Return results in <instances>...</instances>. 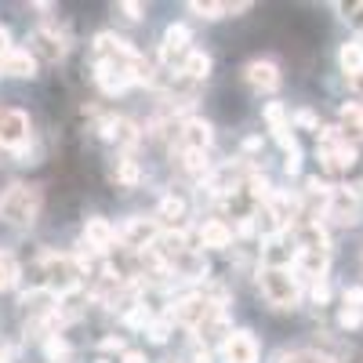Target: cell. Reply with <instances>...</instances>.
Listing matches in <instances>:
<instances>
[{
    "instance_id": "cell-23",
    "label": "cell",
    "mask_w": 363,
    "mask_h": 363,
    "mask_svg": "<svg viewBox=\"0 0 363 363\" xmlns=\"http://www.w3.org/2000/svg\"><path fill=\"white\" fill-rule=\"evenodd\" d=\"M265 120L272 124V131H277V135L287 131V128H284V106H280V102H269V106H265Z\"/></svg>"
},
{
    "instance_id": "cell-22",
    "label": "cell",
    "mask_w": 363,
    "mask_h": 363,
    "mask_svg": "<svg viewBox=\"0 0 363 363\" xmlns=\"http://www.w3.org/2000/svg\"><path fill=\"white\" fill-rule=\"evenodd\" d=\"M338 323H342L345 330H356V327H363V309H352V306H345V309L338 313Z\"/></svg>"
},
{
    "instance_id": "cell-30",
    "label": "cell",
    "mask_w": 363,
    "mask_h": 363,
    "mask_svg": "<svg viewBox=\"0 0 363 363\" xmlns=\"http://www.w3.org/2000/svg\"><path fill=\"white\" fill-rule=\"evenodd\" d=\"M11 51V37H8V29L0 26V62H4V55Z\"/></svg>"
},
{
    "instance_id": "cell-15",
    "label": "cell",
    "mask_w": 363,
    "mask_h": 363,
    "mask_svg": "<svg viewBox=\"0 0 363 363\" xmlns=\"http://www.w3.org/2000/svg\"><path fill=\"white\" fill-rule=\"evenodd\" d=\"M153 236H157V229H153V222H145V218H131L128 222V233H124V240H128L131 247H145Z\"/></svg>"
},
{
    "instance_id": "cell-25",
    "label": "cell",
    "mask_w": 363,
    "mask_h": 363,
    "mask_svg": "<svg viewBox=\"0 0 363 363\" xmlns=\"http://www.w3.org/2000/svg\"><path fill=\"white\" fill-rule=\"evenodd\" d=\"M167 330H171V323H167V320H157V323H149V330H145V335H149V342L164 345V342H167Z\"/></svg>"
},
{
    "instance_id": "cell-29",
    "label": "cell",
    "mask_w": 363,
    "mask_h": 363,
    "mask_svg": "<svg viewBox=\"0 0 363 363\" xmlns=\"http://www.w3.org/2000/svg\"><path fill=\"white\" fill-rule=\"evenodd\" d=\"M102 349L106 352H124V338H102Z\"/></svg>"
},
{
    "instance_id": "cell-13",
    "label": "cell",
    "mask_w": 363,
    "mask_h": 363,
    "mask_svg": "<svg viewBox=\"0 0 363 363\" xmlns=\"http://www.w3.org/2000/svg\"><path fill=\"white\" fill-rule=\"evenodd\" d=\"M338 62H342V69H345L349 77H359V73H363V44H356V40L342 44Z\"/></svg>"
},
{
    "instance_id": "cell-10",
    "label": "cell",
    "mask_w": 363,
    "mask_h": 363,
    "mask_svg": "<svg viewBox=\"0 0 363 363\" xmlns=\"http://www.w3.org/2000/svg\"><path fill=\"white\" fill-rule=\"evenodd\" d=\"M84 240H87V247H95V251H109L113 247V240H116V229L106 222V218H87L84 222Z\"/></svg>"
},
{
    "instance_id": "cell-24",
    "label": "cell",
    "mask_w": 363,
    "mask_h": 363,
    "mask_svg": "<svg viewBox=\"0 0 363 363\" xmlns=\"http://www.w3.org/2000/svg\"><path fill=\"white\" fill-rule=\"evenodd\" d=\"M342 116L349 120L356 131H363V106H359V102H345V106H342Z\"/></svg>"
},
{
    "instance_id": "cell-17",
    "label": "cell",
    "mask_w": 363,
    "mask_h": 363,
    "mask_svg": "<svg viewBox=\"0 0 363 363\" xmlns=\"http://www.w3.org/2000/svg\"><path fill=\"white\" fill-rule=\"evenodd\" d=\"M251 4H189V11H196L200 18H225L236 11H247Z\"/></svg>"
},
{
    "instance_id": "cell-19",
    "label": "cell",
    "mask_w": 363,
    "mask_h": 363,
    "mask_svg": "<svg viewBox=\"0 0 363 363\" xmlns=\"http://www.w3.org/2000/svg\"><path fill=\"white\" fill-rule=\"evenodd\" d=\"M113 178L120 182V186H135V182H138V167H135V160H131V157H120V160L113 164Z\"/></svg>"
},
{
    "instance_id": "cell-36",
    "label": "cell",
    "mask_w": 363,
    "mask_h": 363,
    "mask_svg": "<svg viewBox=\"0 0 363 363\" xmlns=\"http://www.w3.org/2000/svg\"><path fill=\"white\" fill-rule=\"evenodd\" d=\"M193 363H211V356H207V352H196V356H193Z\"/></svg>"
},
{
    "instance_id": "cell-35",
    "label": "cell",
    "mask_w": 363,
    "mask_h": 363,
    "mask_svg": "<svg viewBox=\"0 0 363 363\" xmlns=\"http://www.w3.org/2000/svg\"><path fill=\"white\" fill-rule=\"evenodd\" d=\"M124 363H145L142 352H124Z\"/></svg>"
},
{
    "instance_id": "cell-6",
    "label": "cell",
    "mask_w": 363,
    "mask_h": 363,
    "mask_svg": "<svg viewBox=\"0 0 363 363\" xmlns=\"http://www.w3.org/2000/svg\"><path fill=\"white\" fill-rule=\"evenodd\" d=\"M211 142H215V128H211L207 120H186L178 131V145L186 149V153H207Z\"/></svg>"
},
{
    "instance_id": "cell-21",
    "label": "cell",
    "mask_w": 363,
    "mask_h": 363,
    "mask_svg": "<svg viewBox=\"0 0 363 363\" xmlns=\"http://www.w3.org/2000/svg\"><path fill=\"white\" fill-rule=\"evenodd\" d=\"M44 352H48V359H69V345H66V338H58V335H48V342H44Z\"/></svg>"
},
{
    "instance_id": "cell-14",
    "label": "cell",
    "mask_w": 363,
    "mask_h": 363,
    "mask_svg": "<svg viewBox=\"0 0 363 363\" xmlns=\"http://www.w3.org/2000/svg\"><path fill=\"white\" fill-rule=\"evenodd\" d=\"M182 73L193 77V80H207L211 77V55L207 51H189L186 62H182Z\"/></svg>"
},
{
    "instance_id": "cell-37",
    "label": "cell",
    "mask_w": 363,
    "mask_h": 363,
    "mask_svg": "<svg viewBox=\"0 0 363 363\" xmlns=\"http://www.w3.org/2000/svg\"><path fill=\"white\" fill-rule=\"evenodd\" d=\"M352 87H356V91H363V73H359V77H352Z\"/></svg>"
},
{
    "instance_id": "cell-38",
    "label": "cell",
    "mask_w": 363,
    "mask_h": 363,
    "mask_svg": "<svg viewBox=\"0 0 363 363\" xmlns=\"http://www.w3.org/2000/svg\"><path fill=\"white\" fill-rule=\"evenodd\" d=\"M95 363H109V359H95Z\"/></svg>"
},
{
    "instance_id": "cell-12",
    "label": "cell",
    "mask_w": 363,
    "mask_h": 363,
    "mask_svg": "<svg viewBox=\"0 0 363 363\" xmlns=\"http://www.w3.org/2000/svg\"><path fill=\"white\" fill-rule=\"evenodd\" d=\"M200 244L211 251H225L233 244V229L225 222H203L200 225Z\"/></svg>"
},
{
    "instance_id": "cell-4",
    "label": "cell",
    "mask_w": 363,
    "mask_h": 363,
    "mask_svg": "<svg viewBox=\"0 0 363 363\" xmlns=\"http://www.w3.org/2000/svg\"><path fill=\"white\" fill-rule=\"evenodd\" d=\"M327 218L338 222V225H356L359 222V200H356V193H349L345 186L330 189L327 193Z\"/></svg>"
},
{
    "instance_id": "cell-31",
    "label": "cell",
    "mask_w": 363,
    "mask_h": 363,
    "mask_svg": "<svg viewBox=\"0 0 363 363\" xmlns=\"http://www.w3.org/2000/svg\"><path fill=\"white\" fill-rule=\"evenodd\" d=\"M120 11H124L128 18H142V11H145V8H142V4H120Z\"/></svg>"
},
{
    "instance_id": "cell-18",
    "label": "cell",
    "mask_w": 363,
    "mask_h": 363,
    "mask_svg": "<svg viewBox=\"0 0 363 363\" xmlns=\"http://www.w3.org/2000/svg\"><path fill=\"white\" fill-rule=\"evenodd\" d=\"M15 284H18V262L8 251H0V291H11Z\"/></svg>"
},
{
    "instance_id": "cell-16",
    "label": "cell",
    "mask_w": 363,
    "mask_h": 363,
    "mask_svg": "<svg viewBox=\"0 0 363 363\" xmlns=\"http://www.w3.org/2000/svg\"><path fill=\"white\" fill-rule=\"evenodd\" d=\"M186 44H189V29L186 26H167V33H164V58L182 55Z\"/></svg>"
},
{
    "instance_id": "cell-28",
    "label": "cell",
    "mask_w": 363,
    "mask_h": 363,
    "mask_svg": "<svg viewBox=\"0 0 363 363\" xmlns=\"http://www.w3.org/2000/svg\"><path fill=\"white\" fill-rule=\"evenodd\" d=\"M345 306L363 309V287H349V291H345Z\"/></svg>"
},
{
    "instance_id": "cell-3",
    "label": "cell",
    "mask_w": 363,
    "mask_h": 363,
    "mask_svg": "<svg viewBox=\"0 0 363 363\" xmlns=\"http://www.w3.org/2000/svg\"><path fill=\"white\" fill-rule=\"evenodd\" d=\"M29 135H33V128H29V116L22 109L18 106H0V145L18 153V149L29 145Z\"/></svg>"
},
{
    "instance_id": "cell-1",
    "label": "cell",
    "mask_w": 363,
    "mask_h": 363,
    "mask_svg": "<svg viewBox=\"0 0 363 363\" xmlns=\"http://www.w3.org/2000/svg\"><path fill=\"white\" fill-rule=\"evenodd\" d=\"M40 207H44V193L37 186L15 182V186H8L4 196H0V218H4L8 225H15V229H29L37 222Z\"/></svg>"
},
{
    "instance_id": "cell-32",
    "label": "cell",
    "mask_w": 363,
    "mask_h": 363,
    "mask_svg": "<svg viewBox=\"0 0 363 363\" xmlns=\"http://www.w3.org/2000/svg\"><path fill=\"white\" fill-rule=\"evenodd\" d=\"M309 193H320V196H327L330 189L323 186V182H320V178H309Z\"/></svg>"
},
{
    "instance_id": "cell-11",
    "label": "cell",
    "mask_w": 363,
    "mask_h": 363,
    "mask_svg": "<svg viewBox=\"0 0 363 363\" xmlns=\"http://www.w3.org/2000/svg\"><path fill=\"white\" fill-rule=\"evenodd\" d=\"M102 138L106 142H116V145H135L138 142V131H135L131 120H124V116H106L102 120Z\"/></svg>"
},
{
    "instance_id": "cell-8",
    "label": "cell",
    "mask_w": 363,
    "mask_h": 363,
    "mask_svg": "<svg viewBox=\"0 0 363 363\" xmlns=\"http://www.w3.org/2000/svg\"><path fill=\"white\" fill-rule=\"evenodd\" d=\"M244 77H247V84L255 87V91H277L280 87V69L272 66V62H265V58H258V62H251L247 69H244Z\"/></svg>"
},
{
    "instance_id": "cell-2",
    "label": "cell",
    "mask_w": 363,
    "mask_h": 363,
    "mask_svg": "<svg viewBox=\"0 0 363 363\" xmlns=\"http://www.w3.org/2000/svg\"><path fill=\"white\" fill-rule=\"evenodd\" d=\"M258 287H262V298L269 301V306H277V309H294L298 306V280L284 265H265L258 272Z\"/></svg>"
},
{
    "instance_id": "cell-5",
    "label": "cell",
    "mask_w": 363,
    "mask_h": 363,
    "mask_svg": "<svg viewBox=\"0 0 363 363\" xmlns=\"http://www.w3.org/2000/svg\"><path fill=\"white\" fill-rule=\"evenodd\" d=\"M222 359L225 363H258V342L251 330H233L222 345Z\"/></svg>"
},
{
    "instance_id": "cell-27",
    "label": "cell",
    "mask_w": 363,
    "mask_h": 363,
    "mask_svg": "<svg viewBox=\"0 0 363 363\" xmlns=\"http://www.w3.org/2000/svg\"><path fill=\"white\" fill-rule=\"evenodd\" d=\"M342 11H345L349 26H356L359 33H363V4H342Z\"/></svg>"
},
{
    "instance_id": "cell-9",
    "label": "cell",
    "mask_w": 363,
    "mask_h": 363,
    "mask_svg": "<svg viewBox=\"0 0 363 363\" xmlns=\"http://www.w3.org/2000/svg\"><path fill=\"white\" fill-rule=\"evenodd\" d=\"M44 58V62H62L66 58V44L58 33H51V29H37L33 33V58Z\"/></svg>"
},
{
    "instance_id": "cell-7",
    "label": "cell",
    "mask_w": 363,
    "mask_h": 363,
    "mask_svg": "<svg viewBox=\"0 0 363 363\" xmlns=\"http://www.w3.org/2000/svg\"><path fill=\"white\" fill-rule=\"evenodd\" d=\"M0 73H8V77H37V58L29 48H11L4 55V62H0Z\"/></svg>"
},
{
    "instance_id": "cell-33",
    "label": "cell",
    "mask_w": 363,
    "mask_h": 363,
    "mask_svg": "<svg viewBox=\"0 0 363 363\" xmlns=\"http://www.w3.org/2000/svg\"><path fill=\"white\" fill-rule=\"evenodd\" d=\"M313 298H316V301H327V298H330V287H327V284H316Z\"/></svg>"
},
{
    "instance_id": "cell-20",
    "label": "cell",
    "mask_w": 363,
    "mask_h": 363,
    "mask_svg": "<svg viewBox=\"0 0 363 363\" xmlns=\"http://www.w3.org/2000/svg\"><path fill=\"white\" fill-rule=\"evenodd\" d=\"M182 215H186V200H182V196H164V200H160V218L178 222Z\"/></svg>"
},
{
    "instance_id": "cell-34",
    "label": "cell",
    "mask_w": 363,
    "mask_h": 363,
    "mask_svg": "<svg viewBox=\"0 0 363 363\" xmlns=\"http://www.w3.org/2000/svg\"><path fill=\"white\" fill-rule=\"evenodd\" d=\"M298 124H306V128H316V116L306 109V113H298Z\"/></svg>"
},
{
    "instance_id": "cell-26",
    "label": "cell",
    "mask_w": 363,
    "mask_h": 363,
    "mask_svg": "<svg viewBox=\"0 0 363 363\" xmlns=\"http://www.w3.org/2000/svg\"><path fill=\"white\" fill-rule=\"evenodd\" d=\"M298 167H301V149H298V142H294V145H287V160H284V171H287V174H298Z\"/></svg>"
}]
</instances>
